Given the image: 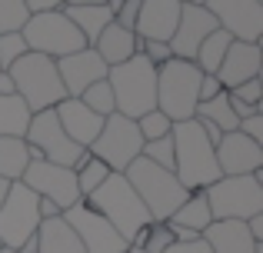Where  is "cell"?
Returning a JSON list of instances; mask_svg holds the SVG:
<instances>
[{"mask_svg": "<svg viewBox=\"0 0 263 253\" xmlns=\"http://www.w3.org/2000/svg\"><path fill=\"white\" fill-rule=\"evenodd\" d=\"M206 13L223 33L243 44H260L263 37V0H206Z\"/></svg>", "mask_w": 263, "mask_h": 253, "instance_id": "cell-12", "label": "cell"}, {"mask_svg": "<svg viewBox=\"0 0 263 253\" xmlns=\"http://www.w3.org/2000/svg\"><path fill=\"white\" fill-rule=\"evenodd\" d=\"M107 84L114 90V104L120 117L140 120L143 113L157 110V67L143 53H134L127 64L110 67Z\"/></svg>", "mask_w": 263, "mask_h": 253, "instance_id": "cell-3", "label": "cell"}, {"mask_svg": "<svg viewBox=\"0 0 263 253\" xmlns=\"http://www.w3.org/2000/svg\"><path fill=\"white\" fill-rule=\"evenodd\" d=\"M0 97H13V80L7 70H0Z\"/></svg>", "mask_w": 263, "mask_h": 253, "instance_id": "cell-42", "label": "cell"}, {"mask_svg": "<svg viewBox=\"0 0 263 253\" xmlns=\"http://www.w3.org/2000/svg\"><path fill=\"white\" fill-rule=\"evenodd\" d=\"M60 217H64V220L70 223V230L77 233L84 253H127L130 250L127 240H123V237L117 233V230L110 227V223L103 220L97 210H90L84 200H80L77 207L64 210Z\"/></svg>", "mask_w": 263, "mask_h": 253, "instance_id": "cell-14", "label": "cell"}, {"mask_svg": "<svg viewBox=\"0 0 263 253\" xmlns=\"http://www.w3.org/2000/svg\"><path fill=\"white\" fill-rule=\"evenodd\" d=\"M140 157L150 160V163H157V167H163V170H174V137L167 133V137H160V140L143 143Z\"/></svg>", "mask_w": 263, "mask_h": 253, "instance_id": "cell-33", "label": "cell"}, {"mask_svg": "<svg viewBox=\"0 0 263 253\" xmlns=\"http://www.w3.org/2000/svg\"><path fill=\"white\" fill-rule=\"evenodd\" d=\"M40 197L27 190L24 183H10L7 200L0 203V247L4 250H20L40 227Z\"/></svg>", "mask_w": 263, "mask_h": 253, "instance_id": "cell-10", "label": "cell"}, {"mask_svg": "<svg viewBox=\"0 0 263 253\" xmlns=\"http://www.w3.org/2000/svg\"><path fill=\"white\" fill-rule=\"evenodd\" d=\"M170 137H174V177L186 193H200V190H206L210 183L220 180L213 143L206 140L203 127L197 120L174 124Z\"/></svg>", "mask_w": 263, "mask_h": 253, "instance_id": "cell-1", "label": "cell"}, {"mask_svg": "<svg viewBox=\"0 0 263 253\" xmlns=\"http://www.w3.org/2000/svg\"><path fill=\"white\" fill-rule=\"evenodd\" d=\"M193 120L217 127L220 133H233V130L240 127V120H237V113H233V107H230V97H227V90L220 93V97L206 100V104H197V113H193Z\"/></svg>", "mask_w": 263, "mask_h": 253, "instance_id": "cell-27", "label": "cell"}, {"mask_svg": "<svg viewBox=\"0 0 263 253\" xmlns=\"http://www.w3.org/2000/svg\"><path fill=\"white\" fill-rule=\"evenodd\" d=\"M260 93H263V80H247V84L233 87V90H227V97L237 100V104H247V107H260Z\"/></svg>", "mask_w": 263, "mask_h": 253, "instance_id": "cell-37", "label": "cell"}, {"mask_svg": "<svg viewBox=\"0 0 263 253\" xmlns=\"http://www.w3.org/2000/svg\"><path fill=\"white\" fill-rule=\"evenodd\" d=\"M233 44V37L230 33H223V30H213L210 37L200 44V50H197V57H193V64H197V70L200 73H206V77H213V73L220 70V64H223V57H227V47Z\"/></svg>", "mask_w": 263, "mask_h": 253, "instance_id": "cell-28", "label": "cell"}, {"mask_svg": "<svg viewBox=\"0 0 263 253\" xmlns=\"http://www.w3.org/2000/svg\"><path fill=\"white\" fill-rule=\"evenodd\" d=\"M73 177H77V193H80V200H87L93 190H100V183L110 177V170L103 167L97 157H90V153H87L84 160L73 167Z\"/></svg>", "mask_w": 263, "mask_h": 253, "instance_id": "cell-30", "label": "cell"}, {"mask_svg": "<svg viewBox=\"0 0 263 253\" xmlns=\"http://www.w3.org/2000/svg\"><path fill=\"white\" fill-rule=\"evenodd\" d=\"M27 50L40 53V57L60 60L67 53H77L87 47V40L80 37V30L64 17V10H44V13H30L20 30Z\"/></svg>", "mask_w": 263, "mask_h": 253, "instance_id": "cell-7", "label": "cell"}, {"mask_svg": "<svg viewBox=\"0 0 263 253\" xmlns=\"http://www.w3.org/2000/svg\"><path fill=\"white\" fill-rule=\"evenodd\" d=\"M53 64H57L60 84H64V90H67L70 100H80V93H84L90 84L107 80V64L100 60V53H97L93 47H84V50H77V53H67V57L53 60Z\"/></svg>", "mask_w": 263, "mask_h": 253, "instance_id": "cell-17", "label": "cell"}, {"mask_svg": "<svg viewBox=\"0 0 263 253\" xmlns=\"http://www.w3.org/2000/svg\"><path fill=\"white\" fill-rule=\"evenodd\" d=\"M140 150H143V137H140V130H137V120L110 113V117L103 120L100 137L93 140V147H90L87 153L97 157L110 173H123V170L140 157Z\"/></svg>", "mask_w": 263, "mask_h": 253, "instance_id": "cell-9", "label": "cell"}, {"mask_svg": "<svg viewBox=\"0 0 263 253\" xmlns=\"http://www.w3.org/2000/svg\"><path fill=\"white\" fill-rule=\"evenodd\" d=\"M60 10H64V17L80 30V37L87 40V47H93V44H97V37L103 33V27L114 24V10H110V0H107V4H97V7H70V4H64Z\"/></svg>", "mask_w": 263, "mask_h": 253, "instance_id": "cell-23", "label": "cell"}, {"mask_svg": "<svg viewBox=\"0 0 263 253\" xmlns=\"http://www.w3.org/2000/svg\"><path fill=\"white\" fill-rule=\"evenodd\" d=\"M167 253H213V250L206 247V240L200 237V240H190V243H170Z\"/></svg>", "mask_w": 263, "mask_h": 253, "instance_id": "cell-40", "label": "cell"}, {"mask_svg": "<svg viewBox=\"0 0 263 253\" xmlns=\"http://www.w3.org/2000/svg\"><path fill=\"white\" fill-rule=\"evenodd\" d=\"M170 243H174V233H170L167 223H150L147 233H143V243L137 250H143V253H167Z\"/></svg>", "mask_w": 263, "mask_h": 253, "instance_id": "cell-35", "label": "cell"}, {"mask_svg": "<svg viewBox=\"0 0 263 253\" xmlns=\"http://www.w3.org/2000/svg\"><path fill=\"white\" fill-rule=\"evenodd\" d=\"M27 190H33L37 197L57 203L60 210H70L80 203V193H77V177H73L70 167H57V163H47V160H33L30 167L24 170L20 177Z\"/></svg>", "mask_w": 263, "mask_h": 253, "instance_id": "cell-13", "label": "cell"}, {"mask_svg": "<svg viewBox=\"0 0 263 253\" xmlns=\"http://www.w3.org/2000/svg\"><path fill=\"white\" fill-rule=\"evenodd\" d=\"M137 130H140L143 143H150V140H160V137H167L170 130H174V124H170V120L163 117L160 110H150V113H143V117L137 120Z\"/></svg>", "mask_w": 263, "mask_h": 253, "instance_id": "cell-34", "label": "cell"}, {"mask_svg": "<svg viewBox=\"0 0 263 253\" xmlns=\"http://www.w3.org/2000/svg\"><path fill=\"white\" fill-rule=\"evenodd\" d=\"M93 50L100 53V60L107 64V70H110V67H117V64H127L134 53H140V40H137V33L123 30V27L107 24L103 33L97 37Z\"/></svg>", "mask_w": 263, "mask_h": 253, "instance_id": "cell-22", "label": "cell"}, {"mask_svg": "<svg viewBox=\"0 0 263 253\" xmlns=\"http://www.w3.org/2000/svg\"><path fill=\"white\" fill-rule=\"evenodd\" d=\"M127 183L134 187V193L140 197V203L147 207L150 223H167L174 217V210L186 200V190L180 187V180L174 177V170H163L157 163L137 157L127 170H123Z\"/></svg>", "mask_w": 263, "mask_h": 253, "instance_id": "cell-4", "label": "cell"}, {"mask_svg": "<svg viewBox=\"0 0 263 253\" xmlns=\"http://www.w3.org/2000/svg\"><path fill=\"white\" fill-rule=\"evenodd\" d=\"M7 190H10V183H7V180H0V203L7 200Z\"/></svg>", "mask_w": 263, "mask_h": 253, "instance_id": "cell-44", "label": "cell"}, {"mask_svg": "<svg viewBox=\"0 0 263 253\" xmlns=\"http://www.w3.org/2000/svg\"><path fill=\"white\" fill-rule=\"evenodd\" d=\"M80 104L87 107V110H93L97 117L107 120L110 113H117V104H114V90H110L107 80H97V84H90L84 93H80Z\"/></svg>", "mask_w": 263, "mask_h": 253, "instance_id": "cell-31", "label": "cell"}, {"mask_svg": "<svg viewBox=\"0 0 263 253\" xmlns=\"http://www.w3.org/2000/svg\"><path fill=\"white\" fill-rule=\"evenodd\" d=\"M260 44H243V40H233L230 47H227V57L223 64H220V70L213 73V77L220 80V87L223 90H233V87L247 84V80H257L260 77Z\"/></svg>", "mask_w": 263, "mask_h": 253, "instance_id": "cell-19", "label": "cell"}, {"mask_svg": "<svg viewBox=\"0 0 263 253\" xmlns=\"http://www.w3.org/2000/svg\"><path fill=\"white\" fill-rule=\"evenodd\" d=\"M37 253H84V247L64 217H50L37 227Z\"/></svg>", "mask_w": 263, "mask_h": 253, "instance_id": "cell-24", "label": "cell"}, {"mask_svg": "<svg viewBox=\"0 0 263 253\" xmlns=\"http://www.w3.org/2000/svg\"><path fill=\"white\" fill-rule=\"evenodd\" d=\"M213 220H250L263 213V183L257 177H220L203 190Z\"/></svg>", "mask_w": 263, "mask_h": 253, "instance_id": "cell-8", "label": "cell"}, {"mask_svg": "<svg viewBox=\"0 0 263 253\" xmlns=\"http://www.w3.org/2000/svg\"><path fill=\"white\" fill-rule=\"evenodd\" d=\"M200 80L203 73L197 70L193 60H167L157 67V110L170 120V124H186L193 120L200 104Z\"/></svg>", "mask_w": 263, "mask_h": 253, "instance_id": "cell-5", "label": "cell"}, {"mask_svg": "<svg viewBox=\"0 0 263 253\" xmlns=\"http://www.w3.org/2000/svg\"><path fill=\"white\" fill-rule=\"evenodd\" d=\"M84 203L90 210H97V213H100L103 220H107L110 227L127 240V247L150 227L147 207L140 203V197L134 193V187L127 183L123 173H110L107 180L100 183V190H93Z\"/></svg>", "mask_w": 263, "mask_h": 253, "instance_id": "cell-2", "label": "cell"}, {"mask_svg": "<svg viewBox=\"0 0 263 253\" xmlns=\"http://www.w3.org/2000/svg\"><path fill=\"white\" fill-rule=\"evenodd\" d=\"M24 53H27L24 37H20V33H4V37H0V70H10Z\"/></svg>", "mask_w": 263, "mask_h": 253, "instance_id": "cell-36", "label": "cell"}, {"mask_svg": "<svg viewBox=\"0 0 263 253\" xmlns=\"http://www.w3.org/2000/svg\"><path fill=\"white\" fill-rule=\"evenodd\" d=\"M7 73H10V80H13V93L27 104L30 113L53 110L60 100H67V90H64V84H60L57 64H53L50 57H40V53L27 50Z\"/></svg>", "mask_w": 263, "mask_h": 253, "instance_id": "cell-6", "label": "cell"}, {"mask_svg": "<svg viewBox=\"0 0 263 253\" xmlns=\"http://www.w3.org/2000/svg\"><path fill=\"white\" fill-rule=\"evenodd\" d=\"M27 7L24 0H0V37L4 33H20L27 24Z\"/></svg>", "mask_w": 263, "mask_h": 253, "instance_id": "cell-32", "label": "cell"}, {"mask_svg": "<svg viewBox=\"0 0 263 253\" xmlns=\"http://www.w3.org/2000/svg\"><path fill=\"white\" fill-rule=\"evenodd\" d=\"M33 113L27 110V104L13 93V97H0V137H24L30 127Z\"/></svg>", "mask_w": 263, "mask_h": 253, "instance_id": "cell-29", "label": "cell"}, {"mask_svg": "<svg viewBox=\"0 0 263 253\" xmlns=\"http://www.w3.org/2000/svg\"><path fill=\"white\" fill-rule=\"evenodd\" d=\"M24 140L30 143V147H37L40 157H44L47 163H57V167H70L73 170L87 157V150L77 147V143L64 133V127H60V120H57V113H53V110L33 113L30 127H27V133H24Z\"/></svg>", "mask_w": 263, "mask_h": 253, "instance_id": "cell-11", "label": "cell"}, {"mask_svg": "<svg viewBox=\"0 0 263 253\" xmlns=\"http://www.w3.org/2000/svg\"><path fill=\"white\" fill-rule=\"evenodd\" d=\"M240 133H243V137H250V140L253 143H260V147H263V117H260V113H253V117H247V120H240Z\"/></svg>", "mask_w": 263, "mask_h": 253, "instance_id": "cell-38", "label": "cell"}, {"mask_svg": "<svg viewBox=\"0 0 263 253\" xmlns=\"http://www.w3.org/2000/svg\"><path fill=\"white\" fill-rule=\"evenodd\" d=\"M30 167V150L24 137H0V180L17 183Z\"/></svg>", "mask_w": 263, "mask_h": 253, "instance_id": "cell-26", "label": "cell"}, {"mask_svg": "<svg viewBox=\"0 0 263 253\" xmlns=\"http://www.w3.org/2000/svg\"><path fill=\"white\" fill-rule=\"evenodd\" d=\"M200 237L213 253H263V243H253L240 220H213Z\"/></svg>", "mask_w": 263, "mask_h": 253, "instance_id": "cell-21", "label": "cell"}, {"mask_svg": "<svg viewBox=\"0 0 263 253\" xmlns=\"http://www.w3.org/2000/svg\"><path fill=\"white\" fill-rule=\"evenodd\" d=\"M127 253H143V250H137V247H130V250H127Z\"/></svg>", "mask_w": 263, "mask_h": 253, "instance_id": "cell-46", "label": "cell"}, {"mask_svg": "<svg viewBox=\"0 0 263 253\" xmlns=\"http://www.w3.org/2000/svg\"><path fill=\"white\" fill-rule=\"evenodd\" d=\"M200 104H206V100H213V97H220L223 93V87H220V80L217 77H206L203 73V80H200Z\"/></svg>", "mask_w": 263, "mask_h": 253, "instance_id": "cell-39", "label": "cell"}, {"mask_svg": "<svg viewBox=\"0 0 263 253\" xmlns=\"http://www.w3.org/2000/svg\"><path fill=\"white\" fill-rule=\"evenodd\" d=\"M64 0H24L27 13H44V10H60Z\"/></svg>", "mask_w": 263, "mask_h": 253, "instance_id": "cell-41", "label": "cell"}, {"mask_svg": "<svg viewBox=\"0 0 263 253\" xmlns=\"http://www.w3.org/2000/svg\"><path fill=\"white\" fill-rule=\"evenodd\" d=\"M213 153H217L220 177H250L257 170H263V147L253 143L250 137H243L240 130L220 137Z\"/></svg>", "mask_w": 263, "mask_h": 253, "instance_id": "cell-16", "label": "cell"}, {"mask_svg": "<svg viewBox=\"0 0 263 253\" xmlns=\"http://www.w3.org/2000/svg\"><path fill=\"white\" fill-rule=\"evenodd\" d=\"M213 223V217H210V203H206V197H203V190L200 193H190L183 203L174 210V217L167 220V227H180V230H190V233H203L206 227Z\"/></svg>", "mask_w": 263, "mask_h": 253, "instance_id": "cell-25", "label": "cell"}, {"mask_svg": "<svg viewBox=\"0 0 263 253\" xmlns=\"http://www.w3.org/2000/svg\"><path fill=\"white\" fill-rule=\"evenodd\" d=\"M53 113H57L64 133L70 137L77 147H84V150L93 147V140L100 137V130H103V117H97L93 110H87L80 100H70V97L60 100V104L53 107Z\"/></svg>", "mask_w": 263, "mask_h": 253, "instance_id": "cell-20", "label": "cell"}, {"mask_svg": "<svg viewBox=\"0 0 263 253\" xmlns=\"http://www.w3.org/2000/svg\"><path fill=\"white\" fill-rule=\"evenodd\" d=\"M180 0H140V13H137V40L143 44H170L180 20Z\"/></svg>", "mask_w": 263, "mask_h": 253, "instance_id": "cell-18", "label": "cell"}, {"mask_svg": "<svg viewBox=\"0 0 263 253\" xmlns=\"http://www.w3.org/2000/svg\"><path fill=\"white\" fill-rule=\"evenodd\" d=\"M0 253H17V250H4V247H0Z\"/></svg>", "mask_w": 263, "mask_h": 253, "instance_id": "cell-47", "label": "cell"}, {"mask_svg": "<svg viewBox=\"0 0 263 253\" xmlns=\"http://www.w3.org/2000/svg\"><path fill=\"white\" fill-rule=\"evenodd\" d=\"M180 4H200V7H203V4H206V0H180Z\"/></svg>", "mask_w": 263, "mask_h": 253, "instance_id": "cell-45", "label": "cell"}, {"mask_svg": "<svg viewBox=\"0 0 263 253\" xmlns=\"http://www.w3.org/2000/svg\"><path fill=\"white\" fill-rule=\"evenodd\" d=\"M64 4H70V7H97V4H107V0H64Z\"/></svg>", "mask_w": 263, "mask_h": 253, "instance_id": "cell-43", "label": "cell"}, {"mask_svg": "<svg viewBox=\"0 0 263 253\" xmlns=\"http://www.w3.org/2000/svg\"><path fill=\"white\" fill-rule=\"evenodd\" d=\"M213 30H220V27H217V20L206 13V7L183 4L180 7L177 30H174V37H170V53H174L177 60H193L197 50H200V44H203Z\"/></svg>", "mask_w": 263, "mask_h": 253, "instance_id": "cell-15", "label": "cell"}]
</instances>
